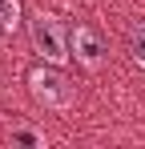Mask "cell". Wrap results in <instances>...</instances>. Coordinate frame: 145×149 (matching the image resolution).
<instances>
[{"label": "cell", "mask_w": 145, "mask_h": 149, "mask_svg": "<svg viewBox=\"0 0 145 149\" xmlns=\"http://www.w3.org/2000/svg\"><path fill=\"white\" fill-rule=\"evenodd\" d=\"M32 45H36V52H40L45 61H52V65H61V61L69 56L65 28H61L56 16H48V12H40V16L32 20Z\"/></svg>", "instance_id": "6da1fadb"}, {"label": "cell", "mask_w": 145, "mask_h": 149, "mask_svg": "<svg viewBox=\"0 0 145 149\" xmlns=\"http://www.w3.org/2000/svg\"><path fill=\"white\" fill-rule=\"evenodd\" d=\"M28 85H32V97L40 105H48V109H65L72 101V85L61 73H52V69H32Z\"/></svg>", "instance_id": "7a4b0ae2"}, {"label": "cell", "mask_w": 145, "mask_h": 149, "mask_svg": "<svg viewBox=\"0 0 145 149\" xmlns=\"http://www.w3.org/2000/svg\"><path fill=\"white\" fill-rule=\"evenodd\" d=\"M72 49H77V56H81L85 65H97V61L105 56V45H101V36H97L93 28H77V32H72Z\"/></svg>", "instance_id": "3957f363"}, {"label": "cell", "mask_w": 145, "mask_h": 149, "mask_svg": "<svg viewBox=\"0 0 145 149\" xmlns=\"http://www.w3.org/2000/svg\"><path fill=\"white\" fill-rule=\"evenodd\" d=\"M20 24V4L16 0H0V32H12Z\"/></svg>", "instance_id": "277c9868"}, {"label": "cell", "mask_w": 145, "mask_h": 149, "mask_svg": "<svg viewBox=\"0 0 145 149\" xmlns=\"http://www.w3.org/2000/svg\"><path fill=\"white\" fill-rule=\"evenodd\" d=\"M129 52H133V61L145 69V20L133 28V32H129Z\"/></svg>", "instance_id": "5b68a950"}, {"label": "cell", "mask_w": 145, "mask_h": 149, "mask_svg": "<svg viewBox=\"0 0 145 149\" xmlns=\"http://www.w3.org/2000/svg\"><path fill=\"white\" fill-rule=\"evenodd\" d=\"M16 141H20V145H36V133H28V129H20V133H16Z\"/></svg>", "instance_id": "8992f818"}]
</instances>
